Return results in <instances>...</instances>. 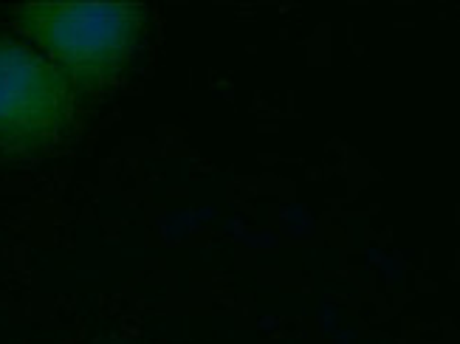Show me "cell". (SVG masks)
<instances>
[{
    "mask_svg": "<svg viewBox=\"0 0 460 344\" xmlns=\"http://www.w3.org/2000/svg\"><path fill=\"white\" fill-rule=\"evenodd\" d=\"M14 14L74 91L108 88L145 31V12L133 4H23Z\"/></svg>",
    "mask_w": 460,
    "mask_h": 344,
    "instance_id": "obj_1",
    "label": "cell"
},
{
    "mask_svg": "<svg viewBox=\"0 0 460 344\" xmlns=\"http://www.w3.org/2000/svg\"><path fill=\"white\" fill-rule=\"evenodd\" d=\"M74 88L43 54L0 37V153L29 155L66 133Z\"/></svg>",
    "mask_w": 460,
    "mask_h": 344,
    "instance_id": "obj_2",
    "label": "cell"
}]
</instances>
